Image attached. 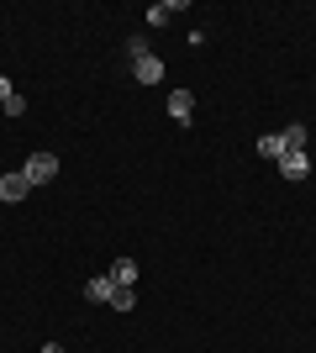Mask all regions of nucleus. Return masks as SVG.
I'll list each match as a JSON object with an SVG mask.
<instances>
[{
  "instance_id": "1",
  "label": "nucleus",
  "mask_w": 316,
  "mask_h": 353,
  "mask_svg": "<svg viewBox=\"0 0 316 353\" xmlns=\"http://www.w3.org/2000/svg\"><path fill=\"white\" fill-rule=\"evenodd\" d=\"M132 74H137V85H158L164 79V59H153L148 43H137V37H132Z\"/></svg>"
},
{
  "instance_id": "2",
  "label": "nucleus",
  "mask_w": 316,
  "mask_h": 353,
  "mask_svg": "<svg viewBox=\"0 0 316 353\" xmlns=\"http://www.w3.org/2000/svg\"><path fill=\"white\" fill-rule=\"evenodd\" d=\"M21 174H27L32 185H48V179L59 174V159H53V153H32V159L21 163Z\"/></svg>"
},
{
  "instance_id": "3",
  "label": "nucleus",
  "mask_w": 316,
  "mask_h": 353,
  "mask_svg": "<svg viewBox=\"0 0 316 353\" xmlns=\"http://www.w3.org/2000/svg\"><path fill=\"white\" fill-rule=\"evenodd\" d=\"M27 190H32V179L21 174V169H16V174H0V201H27Z\"/></svg>"
},
{
  "instance_id": "4",
  "label": "nucleus",
  "mask_w": 316,
  "mask_h": 353,
  "mask_svg": "<svg viewBox=\"0 0 316 353\" xmlns=\"http://www.w3.org/2000/svg\"><path fill=\"white\" fill-rule=\"evenodd\" d=\"M111 295H116L111 274H95V280H85V301H95V306H111Z\"/></svg>"
},
{
  "instance_id": "5",
  "label": "nucleus",
  "mask_w": 316,
  "mask_h": 353,
  "mask_svg": "<svg viewBox=\"0 0 316 353\" xmlns=\"http://www.w3.org/2000/svg\"><path fill=\"white\" fill-rule=\"evenodd\" d=\"M105 274H111V285H127V290H132V285H137V274H143V269H137V259H116V264L105 269Z\"/></svg>"
},
{
  "instance_id": "6",
  "label": "nucleus",
  "mask_w": 316,
  "mask_h": 353,
  "mask_svg": "<svg viewBox=\"0 0 316 353\" xmlns=\"http://www.w3.org/2000/svg\"><path fill=\"white\" fill-rule=\"evenodd\" d=\"M169 117L190 121V117H196V95H190V90H174V95H169Z\"/></svg>"
},
{
  "instance_id": "7",
  "label": "nucleus",
  "mask_w": 316,
  "mask_h": 353,
  "mask_svg": "<svg viewBox=\"0 0 316 353\" xmlns=\"http://www.w3.org/2000/svg\"><path fill=\"white\" fill-rule=\"evenodd\" d=\"M280 169H285V179H306V174H311V159H306V153H285Z\"/></svg>"
},
{
  "instance_id": "8",
  "label": "nucleus",
  "mask_w": 316,
  "mask_h": 353,
  "mask_svg": "<svg viewBox=\"0 0 316 353\" xmlns=\"http://www.w3.org/2000/svg\"><path fill=\"white\" fill-rule=\"evenodd\" d=\"M280 137H285V153H306V127H301V121H290Z\"/></svg>"
},
{
  "instance_id": "9",
  "label": "nucleus",
  "mask_w": 316,
  "mask_h": 353,
  "mask_svg": "<svg viewBox=\"0 0 316 353\" xmlns=\"http://www.w3.org/2000/svg\"><path fill=\"white\" fill-rule=\"evenodd\" d=\"M258 153H264V159H285V137H280V132H264V137H258Z\"/></svg>"
},
{
  "instance_id": "10",
  "label": "nucleus",
  "mask_w": 316,
  "mask_h": 353,
  "mask_svg": "<svg viewBox=\"0 0 316 353\" xmlns=\"http://www.w3.org/2000/svg\"><path fill=\"white\" fill-rule=\"evenodd\" d=\"M111 306H116V311H132V306H137V290H127V285H116V295H111Z\"/></svg>"
},
{
  "instance_id": "11",
  "label": "nucleus",
  "mask_w": 316,
  "mask_h": 353,
  "mask_svg": "<svg viewBox=\"0 0 316 353\" xmlns=\"http://www.w3.org/2000/svg\"><path fill=\"white\" fill-rule=\"evenodd\" d=\"M11 95H16V90H11V79H6V74H0V105L11 101Z\"/></svg>"
}]
</instances>
